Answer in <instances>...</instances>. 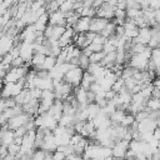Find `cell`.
Returning <instances> with one entry per match:
<instances>
[{"instance_id":"obj_24","label":"cell","mask_w":160,"mask_h":160,"mask_svg":"<svg viewBox=\"0 0 160 160\" xmlns=\"http://www.w3.org/2000/svg\"><path fill=\"white\" fill-rule=\"evenodd\" d=\"M146 108H148L149 111H154V112L160 111V99H158V98H150L146 101Z\"/></svg>"},{"instance_id":"obj_12","label":"cell","mask_w":160,"mask_h":160,"mask_svg":"<svg viewBox=\"0 0 160 160\" xmlns=\"http://www.w3.org/2000/svg\"><path fill=\"white\" fill-rule=\"evenodd\" d=\"M151 38H152L151 28H142V29H140L138 38L134 39L132 42H134V44H141V45L148 46L149 42H150V40H151Z\"/></svg>"},{"instance_id":"obj_21","label":"cell","mask_w":160,"mask_h":160,"mask_svg":"<svg viewBox=\"0 0 160 160\" xmlns=\"http://www.w3.org/2000/svg\"><path fill=\"white\" fill-rule=\"evenodd\" d=\"M58 65V59L55 58V56H51V55H49V56H46V59H45V61H44V65H42V69H41V71H51L55 66Z\"/></svg>"},{"instance_id":"obj_39","label":"cell","mask_w":160,"mask_h":160,"mask_svg":"<svg viewBox=\"0 0 160 160\" xmlns=\"http://www.w3.org/2000/svg\"><path fill=\"white\" fill-rule=\"evenodd\" d=\"M154 138L160 141V128H158V129L154 131Z\"/></svg>"},{"instance_id":"obj_9","label":"cell","mask_w":160,"mask_h":160,"mask_svg":"<svg viewBox=\"0 0 160 160\" xmlns=\"http://www.w3.org/2000/svg\"><path fill=\"white\" fill-rule=\"evenodd\" d=\"M129 148H130V142L129 141H126V140L116 141L115 145L112 146V156L114 158H120V159L126 158Z\"/></svg>"},{"instance_id":"obj_18","label":"cell","mask_w":160,"mask_h":160,"mask_svg":"<svg viewBox=\"0 0 160 160\" xmlns=\"http://www.w3.org/2000/svg\"><path fill=\"white\" fill-rule=\"evenodd\" d=\"M74 96H75L76 101L80 104V106H86V105H89V100H88V90L82 89L81 86H79V88H74Z\"/></svg>"},{"instance_id":"obj_10","label":"cell","mask_w":160,"mask_h":160,"mask_svg":"<svg viewBox=\"0 0 160 160\" xmlns=\"http://www.w3.org/2000/svg\"><path fill=\"white\" fill-rule=\"evenodd\" d=\"M0 139H1V145L4 146H10L16 136H15V131L14 130H10L8 124L6 125H2V129H1V134H0Z\"/></svg>"},{"instance_id":"obj_7","label":"cell","mask_w":160,"mask_h":160,"mask_svg":"<svg viewBox=\"0 0 160 160\" xmlns=\"http://www.w3.org/2000/svg\"><path fill=\"white\" fill-rule=\"evenodd\" d=\"M58 144H56V140H55V135L52 131H48L44 136V142L41 145V149L42 151L45 152H55L58 150Z\"/></svg>"},{"instance_id":"obj_31","label":"cell","mask_w":160,"mask_h":160,"mask_svg":"<svg viewBox=\"0 0 160 160\" xmlns=\"http://www.w3.org/2000/svg\"><path fill=\"white\" fill-rule=\"evenodd\" d=\"M150 60H151L158 68L160 66V46L152 50V54H151V59H150Z\"/></svg>"},{"instance_id":"obj_32","label":"cell","mask_w":160,"mask_h":160,"mask_svg":"<svg viewBox=\"0 0 160 160\" xmlns=\"http://www.w3.org/2000/svg\"><path fill=\"white\" fill-rule=\"evenodd\" d=\"M124 88H125V82H124V80L120 78V79H118V80L115 81V84L112 85L111 90H112V91H115L116 94H119V92H120V91H121Z\"/></svg>"},{"instance_id":"obj_20","label":"cell","mask_w":160,"mask_h":160,"mask_svg":"<svg viewBox=\"0 0 160 160\" xmlns=\"http://www.w3.org/2000/svg\"><path fill=\"white\" fill-rule=\"evenodd\" d=\"M125 116H126V111L118 109L116 111H114V112L110 115L111 124H112V125H121V122H122V120H124Z\"/></svg>"},{"instance_id":"obj_11","label":"cell","mask_w":160,"mask_h":160,"mask_svg":"<svg viewBox=\"0 0 160 160\" xmlns=\"http://www.w3.org/2000/svg\"><path fill=\"white\" fill-rule=\"evenodd\" d=\"M115 11H116V8L109 5V4L105 1V2L102 4V6L96 10V16H98V18L106 19V20L110 21V19H114V18H115Z\"/></svg>"},{"instance_id":"obj_17","label":"cell","mask_w":160,"mask_h":160,"mask_svg":"<svg viewBox=\"0 0 160 160\" xmlns=\"http://www.w3.org/2000/svg\"><path fill=\"white\" fill-rule=\"evenodd\" d=\"M49 114H50L55 120L59 121V120L61 119V116L64 115V101L56 100V101L52 104V106L50 108Z\"/></svg>"},{"instance_id":"obj_33","label":"cell","mask_w":160,"mask_h":160,"mask_svg":"<svg viewBox=\"0 0 160 160\" xmlns=\"http://www.w3.org/2000/svg\"><path fill=\"white\" fill-rule=\"evenodd\" d=\"M8 150H9V154H11V155H15V156H18L19 154H20V150H21V146L20 145H18V144H15V142H12L10 146H8Z\"/></svg>"},{"instance_id":"obj_35","label":"cell","mask_w":160,"mask_h":160,"mask_svg":"<svg viewBox=\"0 0 160 160\" xmlns=\"http://www.w3.org/2000/svg\"><path fill=\"white\" fill-rule=\"evenodd\" d=\"M102 46H104V45H99V44L91 42V44L88 46V49H89L90 51H92V52H100V51H102Z\"/></svg>"},{"instance_id":"obj_4","label":"cell","mask_w":160,"mask_h":160,"mask_svg":"<svg viewBox=\"0 0 160 160\" xmlns=\"http://www.w3.org/2000/svg\"><path fill=\"white\" fill-rule=\"evenodd\" d=\"M31 119H34V116H31V115H29V114H26V112H21V114H19V115L14 116L12 119H10V120L8 121V126H9L10 130H14V131H15V130H18V129L25 126Z\"/></svg>"},{"instance_id":"obj_28","label":"cell","mask_w":160,"mask_h":160,"mask_svg":"<svg viewBox=\"0 0 160 160\" xmlns=\"http://www.w3.org/2000/svg\"><path fill=\"white\" fill-rule=\"evenodd\" d=\"M89 66H90V59H89V56H86L85 54H81V56L79 58V68H81L84 71H86Z\"/></svg>"},{"instance_id":"obj_3","label":"cell","mask_w":160,"mask_h":160,"mask_svg":"<svg viewBox=\"0 0 160 160\" xmlns=\"http://www.w3.org/2000/svg\"><path fill=\"white\" fill-rule=\"evenodd\" d=\"M82 76H84V70L81 68H75L72 70H70L65 78H64V81L68 82L69 85H71L72 88H79L81 85V80H82Z\"/></svg>"},{"instance_id":"obj_36","label":"cell","mask_w":160,"mask_h":160,"mask_svg":"<svg viewBox=\"0 0 160 160\" xmlns=\"http://www.w3.org/2000/svg\"><path fill=\"white\" fill-rule=\"evenodd\" d=\"M68 159V156L64 154V152H61V151H55L54 152V156H52V160H66Z\"/></svg>"},{"instance_id":"obj_25","label":"cell","mask_w":160,"mask_h":160,"mask_svg":"<svg viewBox=\"0 0 160 160\" xmlns=\"http://www.w3.org/2000/svg\"><path fill=\"white\" fill-rule=\"evenodd\" d=\"M126 16L129 20H135L136 18L142 16V10L141 8H130L126 9Z\"/></svg>"},{"instance_id":"obj_5","label":"cell","mask_w":160,"mask_h":160,"mask_svg":"<svg viewBox=\"0 0 160 160\" xmlns=\"http://www.w3.org/2000/svg\"><path fill=\"white\" fill-rule=\"evenodd\" d=\"M15 38L9 35V34H1L0 36V54H1V58L5 56L6 54H9L12 48L15 46Z\"/></svg>"},{"instance_id":"obj_37","label":"cell","mask_w":160,"mask_h":160,"mask_svg":"<svg viewBox=\"0 0 160 160\" xmlns=\"http://www.w3.org/2000/svg\"><path fill=\"white\" fill-rule=\"evenodd\" d=\"M150 9L159 10L160 9V0H150Z\"/></svg>"},{"instance_id":"obj_2","label":"cell","mask_w":160,"mask_h":160,"mask_svg":"<svg viewBox=\"0 0 160 160\" xmlns=\"http://www.w3.org/2000/svg\"><path fill=\"white\" fill-rule=\"evenodd\" d=\"M26 78V76H25ZM22 78L18 82H9L2 85V99H9V98H16L21 91L25 89L26 79Z\"/></svg>"},{"instance_id":"obj_27","label":"cell","mask_w":160,"mask_h":160,"mask_svg":"<svg viewBox=\"0 0 160 160\" xmlns=\"http://www.w3.org/2000/svg\"><path fill=\"white\" fill-rule=\"evenodd\" d=\"M104 58H105V52H104V51L92 52V55L89 58V59H90V64H100Z\"/></svg>"},{"instance_id":"obj_26","label":"cell","mask_w":160,"mask_h":160,"mask_svg":"<svg viewBox=\"0 0 160 160\" xmlns=\"http://www.w3.org/2000/svg\"><path fill=\"white\" fill-rule=\"evenodd\" d=\"M74 6H75V1H62L59 10L66 15V14L74 11Z\"/></svg>"},{"instance_id":"obj_29","label":"cell","mask_w":160,"mask_h":160,"mask_svg":"<svg viewBox=\"0 0 160 160\" xmlns=\"http://www.w3.org/2000/svg\"><path fill=\"white\" fill-rule=\"evenodd\" d=\"M135 121H136V120H135V116H134L132 114H126V116L124 118L121 125L125 126V128H131V126L135 124Z\"/></svg>"},{"instance_id":"obj_34","label":"cell","mask_w":160,"mask_h":160,"mask_svg":"<svg viewBox=\"0 0 160 160\" xmlns=\"http://www.w3.org/2000/svg\"><path fill=\"white\" fill-rule=\"evenodd\" d=\"M82 139H84V138H82L80 134H78V132H76V134H74V135L71 136V140H70V145L75 146V145H78V144H79V142L82 140Z\"/></svg>"},{"instance_id":"obj_38","label":"cell","mask_w":160,"mask_h":160,"mask_svg":"<svg viewBox=\"0 0 160 160\" xmlns=\"http://www.w3.org/2000/svg\"><path fill=\"white\" fill-rule=\"evenodd\" d=\"M152 85H154V88H155V89L160 90V78H156V79L152 81Z\"/></svg>"},{"instance_id":"obj_15","label":"cell","mask_w":160,"mask_h":160,"mask_svg":"<svg viewBox=\"0 0 160 160\" xmlns=\"http://www.w3.org/2000/svg\"><path fill=\"white\" fill-rule=\"evenodd\" d=\"M124 29H125V36L128 39H130V40L136 39L138 35H139V31H140V29L135 25V22L132 20H129V19L124 24Z\"/></svg>"},{"instance_id":"obj_22","label":"cell","mask_w":160,"mask_h":160,"mask_svg":"<svg viewBox=\"0 0 160 160\" xmlns=\"http://www.w3.org/2000/svg\"><path fill=\"white\" fill-rule=\"evenodd\" d=\"M95 82V79H94V76L90 74V72H88V71H84V76H82V80H81V88L82 89H85V90H90V88H91V85Z\"/></svg>"},{"instance_id":"obj_16","label":"cell","mask_w":160,"mask_h":160,"mask_svg":"<svg viewBox=\"0 0 160 160\" xmlns=\"http://www.w3.org/2000/svg\"><path fill=\"white\" fill-rule=\"evenodd\" d=\"M90 25H91L90 18H80L76 25L74 26V30L76 34H86L90 31Z\"/></svg>"},{"instance_id":"obj_23","label":"cell","mask_w":160,"mask_h":160,"mask_svg":"<svg viewBox=\"0 0 160 160\" xmlns=\"http://www.w3.org/2000/svg\"><path fill=\"white\" fill-rule=\"evenodd\" d=\"M116 28H118V25H116L114 21H109V24L106 25V28L102 30L101 35H102L104 38L109 39V38H111L112 35H115V34H116Z\"/></svg>"},{"instance_id":"obj_8","label":"cell","mask_w":160,"mask_h":160,"mask_svg":"<svg viewBox=\"0 0 160 160\" xmlns=\"http://www.w3.org/2000/svg\"><path fill=\"white\" fill-rule=\"evenodd\" d=\"M19 48H20V58L25 61V64H31V60H32V56L35 54L34 51V45L30 44V42H20L19 44Z\"/></svg>"},{"instance_id":"obj_30","label":"cell","mask_w":160,"mask_h":160,"mask_svg":"<svg viewBox=\"0 0 160 160\" xmlns=\"http://www.w3.org/2000/svg\"><path fill=\"white\" fill-rule=\"evenodd\" d=\"M102 51H104L105 54H110V52H115V51H118V49H116V46L108 39L106 42H105L104 46H102Z\"/></svg>"},{"instance_id":"obj_1","label":"cell","mask_w":160,"mask_h":160,"mask_svg":"<svg viewBox=\"0 0 160 160\" xmlns=\"http://www.w3.org/2000/svg\"><path fill=\"white\" fill-rule=\"evenodd\" d=\"M112 156V149L105 148L98 142H89L88 148L85 149L82 158L84 160H105Z\"/></svg>"},{"instance_id":"obj_19","label":"cell","mask_w":160,"mask_h":160,"mask_svg":"<svg viewBox=\"0 0 160 160\" xmlns=\"http://www.w3.org/2000/svg\"><path fill=\"white\" fill-rule=\"evenodd\" d=\"M15 99V101H16V104L18 105H20V106H24L25 104H28V102H30L32 99H31V94H30V90L29 89H24L22 91H21V94H19L16 98H14Z\"/></svg>"},{"instance_id":"obj_13","label":"cell","mask_w":160,"mask_h":160,"mask_svg":"<svg viewBox=\"0 0 160 160\" xmlns=\"http://www.w3.org/2000/svg\"><path fill=\"white\" fill-rule=\"evenodd\" d=\"M49 24L52 26H66V15L60 10L49 14Z\"/></svg>"},{"instance_id":"obj_14","label":"cell","mask_w":160,"mask_h":160,"mask_svg":"<svg viewBox=\"0 0 160 160\" xmlns=\"http://www.w3.org/2000/svg\"><path fill=\"white\" fill-rule=\"evenodd\" d=\"M109 24V20L102 19V18H92L91 19V25H90V31L95 32V34H101L102 30L106 28V25Z\"/></svg>"},{"instance_id":"obj_40","label":"cell","mask_w":160,"mask_h":160,"mask_svg":"<svg viewBox=\"0 0 160 160\" xmlns=\"http://www.w3.org/2000/svg\"><path fill=\"white\" fill-rule=\"evenodd\" d=\"M159 30H160V25H159Z\"/></svg>"},{"instance_id":"obj_6","label":"cell","mask_w":160,"mask_h":160,"mask_svg":"<svg viewBox=\"0 0 160 160\" xmlns=\"http://www.w3.org/2000/svg\"><path fill=\"white\" fill-rule=\"evenodd\" d=\"M149 61L150 60L145 59L141 54H138V55H132L130 58L128 66H131L132 69H135L138 71H146L148 66H149Z\"/></svg>"}]
</instances>
